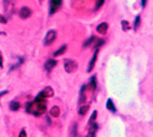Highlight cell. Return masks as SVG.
<instances>
[{"label":"cell","instance_id":"4316f807","mask_svg":"<svg viewBox=\"0 0 153 137\" xmlns=\"http://www.w3.org/2000/svg\"><path fill=\"white\" fill-rule=\"evenodd\" d=\"M146 3H147L146 0H142V6H146Z\"/></svg>","mask_w":153,"mask_h":137},{"label":"cell","instance_id":"ffe728a7","mask_svg":"<svg viewBox=\"0 0 153 137\" xmlns=\"http://www.w3.org/2000/svg\"><path fill=\"white\" fill-rule=\"evenodd\" d=\"M94 41H96V38H94V37H91L90 39H88V41H86V42L83 43V47H88V45H91V44H92Z\"/></svg>","mask_w":153,"mask_h":137},{"label":"cell","instance_id":"8992f818","mask_svg":"<svg viewBox=\"0 0 153 137\" xmlns=\"http://www.w3.org/2000/svg\"><path fill=\"white\" fill-rule=\"evenodd\" d=\"M53 96H54L53 88H52V87H47V88L44 91H42L36 98L37 99H47V98H50V97H53Z\"/></svg>","mask_w":153,"mask_h":137},{"label":"cell","instance_id":"5b68a950","mask_svg":"<svg viewBox=\"0 0 153 137\" xmlns=\"http://www.w3.org/2000/svg\"><path fill=\"white\" fill-rule=\"evenodd\" d=\"M62 5V0H50L49 1V14L53 15L61 7Z\"/></svg>","mask_w":153,"mask_h":137},{"label":"cell","instance_id":"277c9868","mask_svg":"<svg viewBox=\"0 0 153 137\" xmlns=\"http://www.w3.org/2000/svg\"><path fill=\"white\" fill-rule=\"evenodd\" d=\"M77 67H79L77 63H76V61H74V60H71V59L65 60V63H64V69H65V71L69 72V73L76 71V70H77Z\"/></svg>","mask_w":153,"mask_h":137},{"label":"cell","instance_id":"6da1fadb","mask_svg":"<svg viewBox=\"0 0 153 137\" xmlns=\"http://www.w3.org/2000/svg\"><path fill=\"white\" fill-rule=\"evenodd\" d=\"M47 110V99H34L33 102L26 105V111L34 116L43 115Z\"/></svg>","mask_w":153,"mask_h":137},{"label":"cell","instance_id":"cb8c5ba5","mask_svg":"<svg viewBox=\"0 0 153 137\" xmlns=\"http://www.w3.org/2000/svg\"><path fill=\"white\" fill-rule=\"evenodd\" d=\"M4 66V59H3V53L0 52V69H3Z\"/></svg>","mask_w":153,"mask_h":137},{"label":"cell","instance_id":"4fadbf2b","mask_svg":"<svg viewBox=\"0 0 153 137\" xmlns=\"http://www.w3.org/2000/svg\"><path fill=\"white\" fill-rule=\"evenodd\" d=\"M50 115L54 116V118H58L60 115V109L59 107H53L52 109H50Z\"/></svg>","mask_w":153,"mask_h":137},{"label":"cell","instance_id":"44dd1931","mask_svg":"<svg viewBox=\"0 0 153 137\" xmlns=\"http://www.w3.org/2000/svg\"><path fill=\"white\" fill-rule=\"evenodd\" d=\"M103 3H104V0H97V4H96V10H99V9H100V6L103 5Z\"/></svg>","mask_w":153,"mask_h":137},{"label":"cell","instance_id":"e0dca14e","mask_svg":"<svg viewBox=\"0 0 153 137\" xmlns=\"http://www.w3.org/2000/svg\"><path fill=\"white\" fill-rule=\"evenodd\" d=\"M97 115H98V111H97V110H96V111H93V113H92V115H91V119H90V121H88V126H91L92 124L94 122V120H96Z\"/></svg>","mask_w":153,"mask_h":137},{"label":"cell","instance_id":"603a6c76","mask_svg":"<svg viewBox=\"0 0 153 137\" xmlns=\"http://www.w3.org/2000/svg\"><path fill=\"white\" fill-rule=\"evenodd\" d=\"M0 23H7V19H6V16H4V15H1L0 14Z\"/></svg>","mask_w":153,"mask_h":137},{"label":"cell","instance_id":"ac0fdd59","mask_svg":"<svg viewBox=\"0 0 153 137\" xmlns=\"http://www.w3.org/2000/svg\"><path fill=\"white\" fill-rule=\"evenodd\" d=\"M71 136L76 137L77 136V124H74L72 127H71Z\"/></svg>","mask_w":153,"mask_h":137},{"label":"cell","instance_id":"5bb4252c","mask_svg":"<svg viewBox=\"0 0 153 137\" xmlns=\"http://www.w3.org/2000/svg\"><path fill=\"white\" fill-rule=\"evenodd\" d=\"M66 49H68V47H66V45H61V47L58 49V50L54 53V56H60L61 54H64V53H65V50H66Z\"/></svg>","mask_w":153,"mask_h":137},{"label":"cell","instance_id":"7c38bea8","mask_svg":"<svg viewBox=\"0 0 153 137\" xmlns=\"http://www.w3.org/2000/svg\"><path fill=\"white\" fill-rule=\"evenodd\" d=\"M9 108H10V110H12V111H17V110L20 109V103H19L17 101H12V102H10Z\"/></svg>","mask_w":153,"mask_h":137},{"label":"cell","instance_id":"7a4b0ae2","mask_svg":"<svg viewBox=\"0 0 153 137\" xmlns=\"http://www.w3.org/2000/svg\"><path fill=\"white\" fill-rule=\"evenodd\" d=\"M56 39V32L54 30H50L47 32L45 37H44V45H52Z\"/></svg>","mask_w":153,"mask_h":137},{"label":"cell","instance_id":"ba28073f","mask_svg":"<svg viewBox=\"0 0 153 137\" xmlns=\"http://www.w3.org/2000/svg\"><path fill=\"white\" fill-rule=\"evenodd\" d=\"M56 60H54V59H48L47 61H45V64H44V69L49 72V71H52L55 66H56Z\"/></svg>","mask_w":153,"mask_h":137},{"label":"cell","instance_id":"9a60e30c","mask_svg":"<svg viewBox=\"0 0 153 137\" xmlns=\"http://www.w3.org/2000/svg\"><path fill=\"white\" fill-rule=\"evenodd\" d=\"M107 108H108L110 111H113V113H115V111H117V108H115V105L113 104L111 99H108V101H107Z\"/></svg>","mask_w":153,"mask_h":137},{"label":"cell","instance_id":"8fae6325","mask_svg":"<svg viewBox=\"0 0 153 137\" xmlns=\"http://www.w3.org/2000/svg\"><path fill=\"white\" fill-rule=\"evenodd\" d=\"M97 129H98L97 124H92V125L90 126V131H88L87 137H94L96 136V132H97Z\"/></svg>","mask_w":153,"mask_h":137},{"label":"cell","instance_id":"d4e9b609","mask_svg":"<svg viewBox=\"0 0 153 137\" xmlns=\"http://www.w3.org/2000/svg\"><path fill=\"white\" fill-rule=\"evenodd\" d=\"M19 137H27V136H26V130L22 129L21 132H20V135H19Z\"/></svg>","mask_w":153,"mask_h":137},{"label":"cell","instance_id":"7402d4cb","mask_svg":"<svg viewBox=\"0 0 153 137\" xmlns=\"http://www.w3.org/2000/svg\"><path fill=\"white\" fill-rule=\"evenodd\" d=\"M121 26H123L124 31H127V30H129V22H126V21H123V22H121Z\"/></svg>","mask_w":153,"mask_h":137},{"label":"cell","instance_id":"52a82bcc","mask_svg":"<svg viewBox=\"0 0 153 137\" xmlns=\"http://www.w3.org/2000/svg\"><path fill=\"white\" fill-rule=\"evenodd\" d=\"M31 15H32V10H31L30 7H27V6L21 7V9H20V11H19V16H20L21 19H23V20L28 19Z\"/></svg>","mask_w":153,"mask_h":137},{"label":"cell","instance_id":"2e32d148","mask_svg":"<svg viewBox=\"0 0 153 137\" xmlns=\"http://www.w3.org/2000/svg\"><path fill=\"white\" fill-rule=\"evenodd\" d=\"M88 108H90V107L86 105V104H85V105H82V107L79 109V114H80V115H82V116H83V115H86V113L88 111Z\"/></svg>","mask_w":153,"mask_h":137},{"label":"cell","instance_id":"83f0119b","mask_svg":"<svg viewBox=\"0 0 153 137\" xmlns=\"http://www.w3.org/2000/svg\"><path fill=\"white\" fill-rule=\"evenodd\" d=\"M1 34H3V32H1V31H0V36H1Z\"/></svg>","mask_w":153,"mask_h":137},{"label":"cell","instance_id":"3957f363","mask_svg":"<svg viewBox=\"0 0 153 137\" xmlns=\"http://www.w3.org/2000/svg\"><path fill=\"white\" fill-rule=\"evenodd\" d=\"M4 4V10L7 15V19L11 17V15L14 14V4H15V0H4L3 1Z\"/></svg>","mask_w":153,"mask_h":137},{"label":"cell","instance_id":"484cf974","mask_svg":"<svg viewBox=\"0 0 153 137\" xmlns=\"http://www.w3.org/2000/svg\"><path fill=\"white\" fill-rule=\"evenodd\" d=\"M5 94H7V91H3V92H0V99H1V97H3V96H5Z\"/></svg>","mask_w":153,"mask_h":137},{"label":"cell","instance_id":"30bf717a","mask_svg":"<svg viewBox=\"0 0 153 137\" xmlns=\"http://www.w3.org/2000/svg\"><path fill=\"white\" fill-rule=\"evenodd\" d=\"M98 52H99V49L98 48H96V53L93 54V58H92V60H91V63H90V65H88V72H91L92 70H93V67H94V64H96V60H97V56H98Z\"/></svg>","mask_w":153,"mask_h":137},{"label":"cell","instance_id":"9c48e42d","mask_svg":"<svg viewBox=\"0 0 153 137\" xmlns=\"http://www.w3.org/2000/svg\"><path fill=\"white\" fill-rule=\"evenodd\" d=\"M108 31V23L107 22H102L100 24H98V27H97V32L99 34H105Z\"/></svg>","mask_w":153,"mask_h":137},{"label":"cell","instance_id":"d6986e66","mask_svg":"<svg viewBox=\"0 0 153 137\" xmlns=\"http://www.w3.org/2000/svg\"><path fill=\"white\" fill-rule=\"evenodd\" d=\"M140 23H141V16H137L136 17V20H135V23H134V27H135V30H137L138 27H140Z\"/></svg>","mask_w":153,"mask_h":137}]
</instances>
